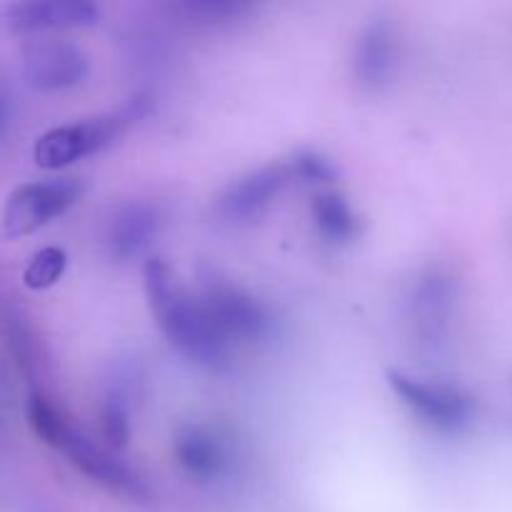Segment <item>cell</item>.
Wrapping results in <instances>:
<instances>
[{
  "label": "cell",
  "mask_w": 512,
  "mask_h": 512,
  "mask_svg": "<svg viewBox=\"0 0 512 512\" xmlns=\"http://www.w3.org/2000/svg\"><path fill=\"white\" fill-rule=\"evenodd\" d=\"M3 333L10 353H13L15 363L23 368V373H38L40 363H43L38 355V340H35V333L23 310L15 308L13 303H5L3 308Z\"/></svg>",
  "instance_id": "16"
},
{
  "label": "cell",
  "mask_w": 512,
  "mask_h": 512,
  "mask_svg": "<svg viewBox=\"0 0 512 512\" xmlns=\"http://www.w3.org/2000/svg\"><path fill=\"white\" fill-rule=\"evenodd\" d=\"M398 65V38L385 18L365 25L353 50V78L365 93H378L393 78Z\"/></svg>",
  "instance_id": "12"
},
{
  "label": "cell",
  "mask_w": 512,
  "mask_h": 512,
  "mask_svg": "<svg viewBox=\"0 0 512 512\" xmlns=\"http://www.w3.org/2000/svg\"><path fill=\"white\" fill-rule=\"evenodd\" d=\"M290 165H293L295 183L328 185L338 178L333 160L325 158L323 153H315V150H300L290 158Z\"/></svg>",
  "instance_id": "19"
},
{
  "label": "cell",
  "mask_w": 512,
  "mask_h": 512,
  "mask_svg": "<svg viewBox=\"0 0 512 512\" xmlns=\"http://www.w3.org/2000/svg\"><path fill=\"white\" fill-rule=\"evenodd\" d=\"M25 415H28V423L33 428V433L45 445L63 453L73 468H78L80 473L93 478L95 483L105 485V488L115 490V493L133 495V498H143L148 493L143 478L128 463H123L115 455V450H110L108 445H95L93 440L85 438L70 423L68 415L45 393H40V390L30 393L28 405H25Z\"/></svg>",
  "instance_id": "2"
},
{
  "label": "cell",
  "mask_w": 512,
  "mask_h": 512,
  "mask_svg": "<svg viewBox=\"0 0 512 512\" xmlns=\"http://www.w3.org/2000/svg\"><path fill=\"white\" fill-rule=\"evenodd\" d=\"M68 265V255L60 248H43L30 258V263L23 270V283L30 290H45L53 288L65 273Z\"/></svg>",
  "instance_id": "18"
},
{
  "label": "cell",
  "mask_w": 512,
  "mask_h": 512,
  "mask_svg": "<svg viewBox=\"0 0 512 512\" xmlns=\"http://www.w3.org/2000/svg\"><path fill=\"white\" fill-rule=\"evenodd\" d=\"M143 278L155 323L170 345L198 368L223 373L230 365V343L210 323L198 295L190 293L163 260H148Z\"/></svg>",
  "instance_id": "1"
},
{
  "label": "cell",
  "mask_w": 512,
  "mask_h": 512,
  "mask_svg": "<svg viewBox=\"0 0 512 512\" xmlns=\"http://www.w3.org/2000/svg\"><path fill=\"white\" fill-rule=\"evenodd\" d=\"M133 395L135 385L128 368H118L113 378L105 380V388L98 398V428L110 450L128 448Z\"/></svg>",
  "instance_id": "14"
},
{
  "label": "cell",
  "mask_w": 512,
  "mask_h": 512,
  "mask_svg": "<svg viewBox=\"0 0 512 512\" xmlns=\"http://www.w3.org/2000/svg\"><path fill=\"white\" fill-rule=\"evenodd\" d=\"M170 10L198 25H228L253 13V5L240 0H180Z\"/></svg>",
  "instance_id": "17"
},
{
  "label": "cell",
  "mask_w": 512,
  "mask_h": 512,
  "mask_svg": "<svg viewBox=\"0 0 512 512\" xmlns=\"http://www.w3.org/2000/svg\"><path fill=\"white\" fill-rule=\"evenodd\" d=\"M130 123L128 115H95V118L75 120V123L60 125L40 135L33 145V160L43 170H60L88 155L110 148L125 125Z\"/></svg>",
  "instance_id": "4"
},
{
  "label": "cell",
  "mask_w": 512,
  "mask_h": 512,
  "mask_svg": "<svg viewBox=\"0 0 512 512\" xmlns=\"http://www.w3.org/2000/svg\"><path fill=\"white\" fill-rule=\"evenodd\" d=\"M83 195L78 178H48L25 183L8 195L3 208L5 238H23L68 213Z\"/></svg>",
  "instance_id": "5"
},
{
  "label": "cell",
  "mask_w": 512,
  "mask_h": 512,
  "mask_svg": "<svg viewBox=\"0 0 512 512\" xmlns=\"http://www.w3.org/2000/svg\"><path fill=\"white\" fill-rule=\"evenodd\" d=\"M173 455L180 470L200 480H208L228 470L230 453L225 440L208 425H185L173 440Z\"/></svg>",
  "instance_id": "13"
},
{
  "label": "cell",
  "mask_w": 512,
  "mask_h": 512,
  "mask_svg": "<svg viewBox=\"0 0 512 512\" xmlns=\"http://www.w3.org/2000/svg\"><path fill=\"white\" fill-rule=\"evenodd\" d=\"M100 20V8L90 0H28L5 10L10 30L23 35H48L63 30L93 28Z\"/></svg>",
  "instance_id": "10"
},
{
  "label": "cell",
  "mask_w": 512,
  "mask_h": 512,
  "mask_svg": "<svg viewBox=\"0 0 512 512\" xmlns=\"http://www.w3.org/2000/svg\"><path fill=\"white\" fill-rule=\"evenodd\" d=\"M160 225H163L160 210L148 200H128L118 205L105 228V245H108L110 258L118 263H133L143 258L158 238Z\"/></svg>",
  "instance_id": "11"
},
{
  "label": "cell",
  "mask_w": 512,
  "mask_h": 512,
  "mask_svg": "<svg viewBox=\"0 0 512 512\" xmlns=\"http://www.w3.org/2000/svg\"><path fill=\"white\" fill-rule=\"evenodd\" d=\"M458 298L455 278L445 268H428L410 293L408 315L420 343L438 345L445 338Z\"/></svg>",
  "instance_id": "9"
},
{
  "label": "cell",
  "mask_w": 512,
  "mask_h": 512,
  "mask_svg": "<svg viewBox=\"0 0 512 512\" xmlns=\"http://www.w3.org/2000/svg\"><path fill=\"white\" fill-rule=\"evenodd\" d=\"M390 390L418 415L423 423L438 430H460L473 418V400L460 390L443 383L410 378V375L390 370Z\"/></svg>",
  "instance_id": "7"
},
{
  "label": "cell",
  "mask_w": 512,
  "mask_h": 512,
  "mask_svg": "<svg viewBox=\"0 0 512 512\" xmlns=\"http://www.w3.org/2000/svg\"><path fill=\"white\" fill-rule=\"evenodd\" d=\"M295 183L293 165L288 160L263 165L258 170H250L248 175L230 183L215 200V215L225 225H250L268 213L270 205L278 195H283Z\"/></svg>",
  "instance_id": "6"
},
{
  "label": "cell",
  "mask_w": 512,
  "mask_h": 512,
  "mask_svg": "<svg viewBox=\"0 0 512 512\" xmlns=\"http://www.w3.org/2000/svg\"><path fill=\"white\" fill-rule=\"evenodd\" d=\"M90 55L68 40H48L30 48L23 58V78L38 93H63L90 78Z\"/></svg>",
  "instance_id": "8"
},
{
  "label": "cell",
  "mask_w": 512,
  "mask_h": 512,
  "mask_svg": "<svg viewBox=\"0 0 512 512\" xmlns=\"http://www.w3.org/2000/svg\"><path fill=\"white\" fill-rule=\"evenodd\" d=\"M310 215H313V225L328 243L343 245L358 235V218L350 210L348 200L343 195L333 193V190H323L313 198L310 205Z\"/></svg>",
  "instance_id": "15"
},
{
  "label": "cell",
  "mask_w": 512,
  "mask_h": 512,
  "mask_svg": "<svg viewBox=\"0 0 512 512\" xmlns=\"http://www.w3.org/2000/svg\"><path fill=\"white\" fill-rule=\"evenodd\" d=\"M198 300L203 303L210 323L230 345H258L273 338V313L268 310V305L260 303L248 290L213 275V278L200 280Z\"/></svg>",
  "instance_id": "3"
}]
</instances>
